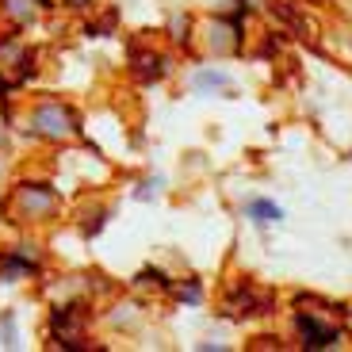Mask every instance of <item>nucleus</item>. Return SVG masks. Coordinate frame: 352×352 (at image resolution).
I'll list each match as a JSON object with an SVG mask.
<instances>
[{
	"instance_id": "f257e3e1",
	"label": "nucleus",
	"mask_w": 352,
	"mask_h": 352,
	"mask_svg": "<svg viewBox=\"0 0 352 352\" xmlns=\"http://www.w3.org/2000/svg\"><path fill=\"white\" fill-rule=\"evenodd\" d=\"M299 333L307 349H329V344L341 341V329H337V314H329V307L322 299H299Z\"/></svg>"
},
{
	"instance_id": "39448f33",
	"label": "nucleus",
	"mask_w": 352,
	"mask_h": 352,
	"mask_svg": "<svg viewBox=\"0 0 352 352\" xmlns=\"http://www.w3.org/2000/svg\"><path fill=\"white\" fill-rule=\"evenodd\" d=\"M272 307V299L264 291H253V287H238L234 295L226 299V314L230 318H241V314H264Z\"/></svg>"
},
{
	"instance_id": "423d86ee",
	"label": "nucleus",
	"mask_w": 352,
	"mask_h": 352,
	"mask_svg": "<svg viewBox=\"0 0 352 352\" xmlns=\"http://www.w3.org/2000/svg\"><path fill=\"white\" fill-rule=\"evenodd\" d=\"M38 8H50V0H0V16L12 23H31Z\"/></svg>"
},
{
	"instance_id": "1a4fd4ad",
	"label": "nucleus",
	"mask_w": 352,
	"mask_h": 352,
	"mask_svg": "<svg viewBox=\"0 0 352 352\" xmlns=\"http://www.w3.org/2000/svg\"><path fill=\"white\" fill-rule=\"evenodd\" d=\"M195 88H226V73H195Z\"/></svg>"
},
{
	"instance_id": "9b49d317",
	"label": "nucleus",
	"mask_w": 352,
	"mask_h": 352,
	"mask_svg": "<svg viewBox=\"0 0 352 352\" xmlns=\"http://www.w3.org/2000/svg\"><path fill=\"white\" fill-rule=\"evenodd\" d=\"M176 295H180V299H188V302H199V283H180V287H176Z\"/></svg>"
},
{
	"instance_id": "6e6552de",
	"label": "nucleus",
	"mask_w": 352,
	"mask_h": 352,
	"mask_svg": "<svg viewBox=\"0 0 352 352\" xmlns=\"http://www.w3.org/2000/svg\"><path fill=\"white\" fill-rule=\"evenodd\" d=\"M249 214H253L256 222H280L283 219L280 207H276V203H268V199H253V203H249Z\"/></svg>"
},
{
	"instance_id": "f03ea898",
	"label": "nucleus",
	"mask_w": 352,
	"mask_h": 352,
	"mask_svg": "<svg viewBox=\"0 0 352 352\" xmlns=\"http://www.w3.org/2000/svg\"><path fill=\"white\" fill-rule=\"evenodd\" d=\"M31 134L50 142H73L80 134V126H77V115L65 104H38L31 111Z\"/></svg>"
},
{
	"instance_id": "7ed1b4c3",
	"label": "nucleus",
	"mask_w": 352,
	"mask_h": 352,
	"mask_svg": "<svg viewBox=\"0 0 352 352\" xmlns=\"http://www.w3.org/2000/svg\"><path fill=\"white\" fill-rule=\"evenodd\" d=\"M58 195L50 192L46 184H19L16 195H12V211L19 219H38V214H50Z\"/></svg>"
},
{
	"instance_id": "20e7f679",
	"label": "nucleus",
	"mask_w": 352,
	"mask_h": 352,
	"mask_svg": "<svg viewBox=\"0 0 352 352\" xmlns=\"http://www.w3.org/2000/svg\"><path fill=\"white\" fill-rule=\"evenodd\" d=\"M50 329L62 349H80V333H85V314L80 307H58L50 318Z\"/></svg>"
},
{
	"instance_id": "0eeeda50",
	"label": "nucleus",
	"mask_w": 352,
	"mask_h": 352,
	"mask_svg": "<svg viewBox=\"0 0 352 352\" xmlns=\"http://www.w3.org/2000/svg\"><path fill=\"white\" fill-rule=\"evenodd\" d=\"M131 62H134V73H138V77H161V73H165V62H161V54H142V50H134L131 54Z\"/></svg>"
},
{
	"instance_id": "9d476101",
	"label": "nucleus",
	"mask_w": 352,
	"mask_h": 352,
	"mask_svg": "<svg viewBox=\"0 0 352 352\" xmlns=\"http://www.w3.org/2000/svg\"><path fill=\"white\" fill-rule=\"evenodd\" d=\"M0 333H4V344H8V349H16V322H12V314L4 318V326H0Z\"/></svg>"
}]
</instances>
